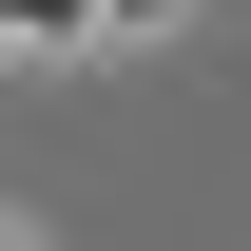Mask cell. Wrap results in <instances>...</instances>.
I'll list each match as a JSON object with an SVG mask.
<instances>
[{"label": "cell", "instance_id": "cell-1", "mask_svg": "<svg viewBox=\"0 0 251 251\" xmlns=\"http://www.w3.org/2000/svg\"><path fill=\"white\" fill-rule=\"evenodd\" d=\"M97 20H174V0H97Z\"/></svg>", "mask_w": 251, "mask_h": 251}]
</instances>
